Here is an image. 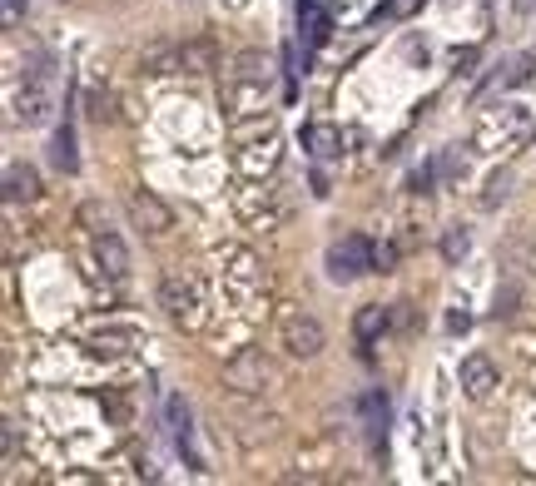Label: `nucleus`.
<instances>
[{
	"label": "nucleus",
	"mask_w": 536,
	"mask_h": 486,
	"mask_svg": "<svg viewBox=\"0 0 536 486\" xmlns=\"http://www.w3.org/2000/svg\"><path fill=\"white\" fill-rule=\"evenodd\" d=\"M50 110H55V60H50V50H30L25 80H20V95H15V115L25 124H45Z\"/></svg>",
	"instance_id": "obj_1"
},
{
	"label": "nucleus",
	"mask_w": 536,
	"mask_h": 486,
	"mask_svg": "<svg viewBox=\"0 0 536 486\" xmlns=\"http://www.w3.org/2000/svg\"><path fill=\"white\" fill-rule=\"evenodd\" d=\"M224 382H229V392H239V397H259V392L273 387V363H268L264 353L244 348V353H234V358L224 363Z\"/></svg>",
	"instance_id": "obj_2"
},
{
	"label": "nucleus",
	"mask_w": 536,
	"mask_h": 486,
	"mask_svg": "<svg viewBox=\"0 0 536 486\" xmlns=\"http://www.w3.org/2000/svg\"><path fill=\"white\" fill-rule=\"evenodd\" d=\"M159 308L169 313V323H179V328H199V293H194V283L184 278V273H164L159 278Z\"/></svg>",
	"instance_id": "obj_3"
},
{
	"label": "nucleus",
	"mask_w": 536,
	"mask_h": 486,
	"mask_svg": "<svg viewBox=\"0 0 536 486\" xmlns=\"http://www.w3.org/2000/svg\"><path fill=\"white\" fill-rule=\"evenodd\" d=\"M323 343H328V333H323V323H318L313 313L298 308V313L283 318V353H288V358H303V363H308V358L323 353Z\"/></svg>",
	"instance_id": "obj_4"
},
{
	"label": "nucleus",
	"mask_w": 536,
	"mask_h": 486,
	"mask_svg": "<svg viewBox=\"0 0 536 486\" xmlns=\"http://www.w3.org/2000/svg\"><path fill=\"white\" fill-rule=\"evenodd\" d=\"M373 263H378V258H373V248H368V239H358V234L328 243V278H333V283H348V278L368 273Z\"/></svg>",
	"instance_id": "obj_5"
},
{
	"label": "nucleus",
	"mask_w": 536,
	"mask_h": 486,
	"mask_svg": "<svg viewBox=\"0 0 536 486\" xmlns=\"http://www.w3.org/2000/svg\"><path fill=\"white\" fill-rule=\"evenodd\" d=\"M273 164H278V134H273V120H264L254 139L239 144V169H244L249 179H264Z\"/></svg>",
	"instance_id": "obj_6"
},
{
	"label": "nucleus",
	"mask_w": 536,
	"mask_h": 486,
	"mask_svg": "<svg viewBox=\"0 0 536 486\" xmlns=\"http://www.w3.org/2000/svg\"><path fill=\"white\" fill-rule=\"evenodd\" d=\"M130 219H134V229H144V234H169L174 229L169 204L159 194H149V189H134L130 194Z\"/></svg>",
	"instance_id": "obj_7"
},
{
	"label": "nucleus",
	"mask_w": 536,
	"mask_h": 486,
	"mask_svg": "<svg viewBox=\"0 0 536 486\" xmlns=\"http://www.w3.org/2000/svg\"><path fill=\"white\" fill-rule=\"evenodd\" d=\"M527 129H532L527 110H517V105H502V110H492V115L482 120L477 139H482V144H512V139H522Z\"/></svg>",
	"instance_id": "obj_8"
},
{
	"label": "nucleus",
	"mask_w": 536,
	"mask_h": 486,
	"mask_svg": "<svg viewBox=\"0 0 536 486\" xmlns=\"http://www.w3.org/2000/svg\"><path fill=\"white\" fill-rule=\"evenodd\" d=\"M457 382H462V392H467L472 402H487V397L497 392V363H492L487 353H472V358H462Z\"/></svg>",
	"instance_id": "obj_9"
},
{
	"label": "nucleus",
	"mask_w": 536,
	"mask_h": 486,
	"mask_svg": "<svg viewBox=\"0 0 536 486\" xmlns=\"http://www.w3.org/2000/svg\"><path fill=\"white\" fill-rule=\"evenodd\" d=\"M95 258H100V268H105L115 283L130 278V248H125V239H120L115 229H100V234H95Z\"/></svg>",
	"instance_id": "obj_10"
},
{
	"label": "nucleus",
	"mask_w": 536,
	"mask_h": 486,
	"mask_svg": "<svg viewBox=\"0 0 536 486\" xmlns=\"http://www.w3.org/2000/svg\"><path fill=\"white\" fill-rule=\"evenodd\" d=\"M219 263H224V273H229L239 288H259V258H254L249 248L224 243V248H219Z\"/></svg>",
	"instance_id": "obj_11"
},
{
	"label": "nucleus",
	"mask_w": 536,
	"mask_h": 486,
	"mask_svg": "<svg viewBox=\"0 0 536 486\" xmlns=\"http://www.w3.org/2000/svg\"><path fill=\"white\" fill-rule=\"evenodd\" d=\"M5 199H10V204L40 199V174H35L30 164H5Z\"/></svg>",
	"instance_id": "obj_12"
},
{
	"label": "nucleus",
	"mask_w": 536,
	"mask_h": 486,
	"mask_svg": "<svg viewBox=\"0 0 536 486\" xmlns=\"http://www.w3.org/2000/svg\"><path fill=\"white\" fill-rule=\"evenodd\" d=\"M303 149L313 154V159H333V154H343V134L333 129V124H308L303 129Z\"/></svg>",
	"instance_id": "obj_13"
},
{
	"label": "nucleus",
	"mask_w": 536,
	"mask_h": 486,
	"mask_svg": "<svg viewBox=\"0 0 536 486\" xmlns=\"http://www.w3.org/2000/svg\"><path fill=\"white\" fill-rule=\"evenodd\" d=\"M139 65H144L149 75H174V70H184V50H179V45H149V50L139 55Z\"/></svg>",
	"instance_id": "obj_14"
},
{
	"label": "nucleus",
	"mask_w": 536,
	"mask_h": 486,
	"mask_svg": "<svg viewBox=\"0 0 536 486\" xmlns=\"http://www.w3.org/2000/svg\"><path fill=\"white\" fill-rule=\"evenodd\" d=\"M50 164H55V169H65V174H75V169H80L75 129H70V124H60V129H55V139H50Z\"/></svg>",
	"instance_id": "obj_15"
},
{
	"label": "nucleus",
	"mask_w": 536,
	"mask_h": 486,
	"mask_svg": "<svg viewBox=\"0 0 536 486\" xmlns=\"http://www.w3.org/2000/svg\"><path fill=\"white\" fill-rule=\"evenodd\" d=\"M95 348H100V353H115V358H120V353H134V348H144V333H139V328H105V333L95 338Z\"/></svg>",
	"instance_id": "obj_16"
},
{
	"label": "nucleus",
	"mask_w": 536,
	"mask_h": 486,
	"mask_svg": "<svg viewBox=\"0 0 536 486\" xmlns=\"http://www.w3.org/2000/svg\"><path fill=\"white\" fill-rule=\"evenodd\" d=\"M234 80H249V85H268V60L259 50H244L234 60Z\"/></svg>",
	"instance_id": "obj_17"
},
{
	"label": "nucleus",
	"mask_w": 536,
	"mask_h": 486,
	"mask_svg": "<svg viewBox=\"0 0 536 486\" xmlns=\"http://www.w3.org/2000/svg\"><path fill=\"white\" fill-rule=\"evenodd\" d=\"M467 253H472V234H467L462 224H452V229L442 234V258H447V263H462Z\"/></svg>",
	"instance_id": "obj_18"
},
{
	"label": "nucleus",
	"mask_w": 536,
	"mask_h": 486,
	"mask_svg": "<svg viewBox=\"0 0 536 486\" xmlns=\"http://www.w3.org/2000/svg\"><path fill=\"white\" fill-rule=\"evenodd\" d=\"M383 328H388V308H363V313H358V338H363V343H373Z\"/></svg>",
	"instance_id": "obj_19"
},
{
	"label": "nucleus",
	"mask_w": 536,
	"mask_h": 486,
	"mask_svg": "<svg viewBox=\"0 0 536 486\" xmlns=\"http://www.w3.org/2000/svg\"><path fill=\"white\" fill-rule=\"evenodd\" d=\"M507 194H512V174L502 169V174H492V179H487V194H482V204H487V209H497Z\"/></svg>",
	"instance_id": "obj_20"
},
{
	"label": "nucleus",
	"mask_w": 536,
	"mask_h": 486,
	"mask_svg": "<svg viewBox=\"0 0 536 486\" xmlns=\"http://www.w3.org/2000/svg\"><path fill=\"white\" fill-rule=\"evenodd\" d=\"M164 412H169V432H189V407H184V397H169Z\"/></svg>",
	"instance_id": "obj_21"
},
{
	"label": "nucleus",
	"mask_w": 536,
	"mask_h": 486,
	"mask_svg": "<svg viewBox=\"0 0 536 486\" xmlns=\"http://www.w3.org/2000/svg\"><path fill=\"white\" fill-rule=\"evenodd\" d=\"M442 174H447V184H457V179L467 174V159H462L457 149H447V154H442Z\"/></svg>",
	"instance_id": "obj_22"
},
{
	"label": "nucleus",
	"mask_w": 536,
	"mask_h": 486,
	"mask_svg": "<svg viewBox=\"0 0 536 486\" xmlns=\"http://www.w3.org/2000/svg\"><path fill=\"white\" fill-rule=\"evenodd\" d=\"M432 179H437V164H422V169H412V174H407V189H412V194H422V189H432Z\"/></svg>",
	"instance_id": "obj_23"
},
{
	"label": "nucleus",
	"mask_w": 536,
	"mask_h": 486,
	"mask_svg": "<svg viewBox=\"0 0 536 486\" xmlns=\"http://www.w3.org/2000/svg\"><path fill=\"white\" fill-rule=\"evenodd\" d=\"M80 224H90L95 234H100V229H110V224H105V209H100V204H80Z\"/></svg>",
	"instance_id": "obj_24"
},
{
	"label": "nucleus",
	"mask_w": 536,
	"mask_h": 486,
	"mask_svg": "<svg viewBox=\"0 0 536 486\" xmlns=\"http://www.w3.org/2000/svg\"><path fill=\"white\" fill-rule=\"evenodd\" d=\"M15 452H20V432L5 427V462H15Z\"/></svg>",
	"instance_id": "obj_25"
},
{
	"label": "nucleus",
	"mask_w": 536,
	"mask_h": 486,
	"mask_svg": "<svg viewBox=\"0 0 536 486\" xmlns=\"http://www.w3.org/2000/svg\"><path fill=\"white\" fill-rule=\"evenodd\" d=\"M467 323H472V318H467L462 308H457V313H447V328H452V333H467Z\"/></svg>",
	"instance_id": "obj_26"
},
{
	"label": "nucleus",
	"mask_w": 536,
	"mask_h": 486,
	"mask_svg": "<svg viewBox=\"0 0 536 486\" xmlns=\"http://www.w3.org/2000/svg\"><path fill=\"white\" fill-rule=\"evenodd\" d=\"M5 10H10V15H20V10H25V0H5Z\"/></svg>",
	"instance_id": "obj_27"
}]
</instances>
